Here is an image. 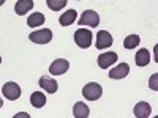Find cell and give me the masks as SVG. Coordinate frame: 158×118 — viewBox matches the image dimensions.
Wrapping results in <instances>:
<instances>
[{"label": "cell", "instance_id": "44dd1931", "mask_svg": "<svg viewBox=\"0 0 158 118\" xmlns=\"http://www.w3.org/2000/svg\"><path fill=\"white\" fill-rule=\"evenodd\" d=\"M19 116H25V118H29V113H24V112H21V113H18V115H16V118H19Z\"/></svg>", "mask_w": 158, "mask_h": 118}, {"label": "cell", "instance_id": "ffe728a7", "mask_svg": "<svg viewBox=\"0 0 158 118\" xmlns=\"http://www.w3.org/2000/svg\"><path fill=\"white\" fill-rule=\"evenodd\" d=\"M149 87H150L153 91H156V90H158V74H153V76L150 77V81H149Z\"/></svg>", "mask_w": 158, "mask_h": 118}, {"label": "cell", "instance_id": "d6986e66", "mask_svg": "<svg viewBox=\"0 0 158 118\" xmlns=\"http://www.w3.org/2000/svg\"><path fill=\"white\" fill-rule=\"evenodd\" d=\"M46 3H48L49 10L60 11V10H63L65 5H67V0H46Z\"/></svg>", "mask_w": 158, "mask_h": 118}, {"label": "cell", "instance_id": "6da1fadb", "mask_svg": "<svg viewBox=\"0 0 158 118\" xmlns=\"http://www.w3.org/2000/svg\"><path fill=\"white\" fill-rule=\"evenodd\" d=\"M103 95V88L100 84L97 82H89L84 88H82V96L87 99V101H97L100 99Z\"/></svg>", "mask_w": 158, "mask_h": 118}, {"label": "cell", "instance_id": "ba28073f", "mask_svg": "<svg viewBox=\"0 0 158 118\" xmlns=\"http://www.w3.org/2000/svg\"><path fill=\"white\" fill-rule=\"evenodd\" d=\"M117 54L115 52H104V54H101L100 57H98V66L101 68V69H108L112 63H115L117 61Z\"/></svg>", "mask_w": 158, "mask_h": 118}, {"label": "cell", "instance_id": "603a6c76", "mask_svg": "<svg viewBox=\"0 0 158 118\" xmlns=\"http://www.w3.org/2000/svg\"><path fill=\"white\" fill-rule=\"evenodd\" d=\"M3 3H5V0H0V6H2Z\"/></svg>", "mask_w": 158, "mask_h": 118}, {"label": "cell", "instance_id": "7402d4cb", "mask_svg": "<svg viewBox=\"0 0 158 118\" xmlns=\"http://www.w3.org/2000/svg\"><path fill=\"white\" fill-rule=\"evenodd\" d=\"M2 106H3V101H2V98H0V109H2Z\"/></svg>", "mask_w": 158, "mask_h": 118}, {"label": "cell", "instance_id": "8992f818", "mask_svg": "<svg viewBox=\"0 0 158 118\" xmlns=\"http://www.w3.org/2000/svg\"><path fill=\"white\" fill-rule=\"evenodd\" d=\"M70 69V63L65 60V58H57L51 63V66H49V73L52 76H60L63 73H67Z\"/></svg>", "mask_w": 158, "mask_h": 118}, {"label": "cell", "instance_id": "9a60e30c", "mask_svg": "<svg viewBox=\"0 0 158 118\" xmlns=\"http://www.w3.org/2000/svg\"><path fill=\"white\" fill-rule=\"evenodd\" d=\"M76 16H77V13L74 10H68V11H65L63 14L60 16L59 22H60L62 27H68V25H71L76 21Z\"/></svg>", "mask_w": 158, "mask_h": 118}, {"label": "cell", "instance_id": "8fae6325", "mask_svg": "<svg viewBox=\"0 0 158 118\" xmlns=\"http://www.w3.org/2000/svg\"><path fill=\"white\" fill-rule=\"evenodd\" d=\"M33 8V0H18L15 5V13L19 16H24Z\"/></svg>", "mask_w": 158, "mask_h": 118}, {"label": "cell", "instance_id": "e0dca14e", "mask_svg": "<svg viewBox=\"0 0 158 118\" xmlns=\"http://www.w3.org/2000/svg\"><path fill=\"white\" fill-rule=\"evenodd\" d=\"M44 24V14L43 13H32L27 19V25L29 27H38V25Z\"/></svg>", "mask_w": 158, "mask_h": 118}, {"label": "cell", "instance_id": "277c9868", "mask_svg": "<svg viewBox=\"0 0 158 118\" xmlns=\"http://www.w3.org/2000/svg\"><path fill=\"white\" fill-rule=\"evenodd\" d=\"M29 38H30L32 43L48 44V43H51V39H52V32L49 29H41V30H38V32H32L29 35Z\"/></svg>", "mask_w": 158, "mask_h": 118}, {"label": "cell", "instance_id": "ac0fdd59", "mask_svg": "<svg viewBox=\"0 0 158 118\" xmlns=\"http://www.w3.org/2000/svg\"><path fill=\"white\" fill-rule=\"evenodd\" d=\"M139 41H141V38H139L138 35H130V36L125 38L123 46H125L127 49H135V47H138Z\"/></svg>", "mask_w": 158, "mask_h": 118}, {"label": "cell", "instance_id": "9c48e42d", "mask_svg": "<svg viewBox=\"0 0 158 118\" xmlns=\"http://www.w3.org/2000/svg\"><path fill=\"white\" fill-rule=\"evenodd\" d=\"M133 113H135V116H138V118H147V116H150V113H152V107H150L149 102H138L136 106H135Z\"/></svg>", "mask_w": 158, "mask_h": 118}, {"label": "cell", "instance_id": "30bf717a", "mask_svg": "<svg viewBox=\"0 0 158 118\" xmlns=\"http://www.w3.org/2000/svg\"><path fill=\"white\" fill-rule=\"evenodd\" d=\"M128 73H130L128 63H120V65H117L114 69H111L109 77H111V79H123V77L128 76Z\"/></svg>", "mask_w": 158, "mask_h": 118}, {"label": "cell", "instance_id": "5bb4252c", "mask_svg": "<svg viewBox=\"0 0 158 118\" xmlns=\"http://www.w3.org/2000/svg\"><path fill=\"white\" fill-rule=\"evenodd\" d=\"M30 102H32V106H33L35 109L44 107V104H46V96H44V93H41V91H33V93L30 95Z\"/></svg>", "mask_w": 158, "mask_h": 118}, {"label": "cell", "instance_id": "3957f363", "mask_svg": "<svg viewBox=\"0 0 158 118\" xmlns=\"http://www.w3.org/2000/svg\"><path fill=\"white\" fill-rule=\"evenodd\" d=\"M79 25H82V27H98V24H100V16H98V13L94 11V10H87L82 13V16L81 19H79L77 22Z\"/></svg>", "mask_w": 158, "mask_h": 118}, {"label": "cell", "instance_id": "7c38bea8", "mask_svg": "<svg viewBox=\"0 0 158 118\" xmlns=\"http://www.w3.org/2000/svg\"><path fill=\"white\" fill-rule=\"evenodd\" d=\"M40 87L44 88L48 93H56L57 88H59V84L54 81V79H51V77H46L43 76L41 79H40Z\"/></svg>", "mask_w": 158, "mask_h": 118}, {"label": "cell", "instance_id": "7a4b0ae2", "mask_svg": "<svg viewBox=\"0 0 158 118\" xmlns=\"http://www.w3.org/2000/svg\"><path fill=\"white\" fill-rule=\"evenodd\" d=\"M74 43L81 47V49H87L90 47L92 44V32L81 27V29H77L76 33H74Z\"/></svg>", "mask_w": 158, "mask_h": 118}, {"label": "cell", "instance_id": "cb8c5ba5", "mask_svg": "<svg viewBox=\"0 0 158 118\" xmlns=\"http://www.w3.org/2000/svg\"><path fill=\"white\" fill-rule=\"evenodd\" d=\"M0 63H2V57H0Z\"/></svg>", "mask_w": 158, "mask_h": 118}, {"label": "cell", "instance_id": "52a82bcc", "mask_svg": "<svg viewBox=\"0 0 158 118\" xmlns=\"http://www.w3.org/2000/svg\"><path fill=\"white\" fill-rule=\"evenodd\" d=\"M97 49H108V47H111L112 46V36H111V33L109 32H106V30H100L98 32V35H97Z\"/></svg>", "mask_w": 158, "mask_h": 118}, {"label": "cell", "instance_id": "5b68a950", "mask_svg": "<svg viewBox=\"0 0 158 118\" xmlns=\"http://www.w3.org/2000/svg\"><path fill=\"white\" fill-rule=\"evenodd\" d=\"M2 93L6 99L10 101H16L19 96H21V87L15 82H6L2 88Z\"/></svg>", "mask_w": 158, "mask_h": 118}, {"label": "cell", "instance_id": "2e32d148", "mask_svg": "<svg viewBox=\"0 0 158 118\" xmlns=\"http://www.w3.org/2000/svg\"><path fill=\"white\" fill-rule=\"evenodd\" d=\"M73 115H74V118H89L90 110L84 102H76L73 107Z\"/></svg>", "mask_w": 158, "mask_h": 118}, {"label": "cell", "instance_id": "4fadbf2b", "mask_svg": "<svg viewBox=\"0 0 158 118\" xmlns=\"http://www.w3.org/2000/svg\"><path fill=\"white\" fill-rule=\"evenodd\" d=\"M135 60H136L138 66H147L149 61H150V52H149L147 49H139V50L136 52Z\"/></svg>", "mask_w": 158, "mask_h": 118}]
</instances>
